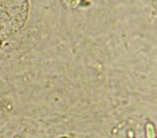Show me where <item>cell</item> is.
Instances as JSON below:
<instances>
[{
  "label": "cell",
  "mask_w": 157,
  "mask_h": 138,
  "mask_svg": "<svg viewBox=\"0 0 157 138\" xmlns=\"http://www.w3.org/2000/svg\"><path fill=\"white\" fill-rule=\"evenodd\" d=\"M145 136L146 138H156L155 126L152 122H147L145 125Z\"/></svg>",
  "instance_id": "obj_1"
},
{
  "label": "cell",
  "mask_w": 157,
  "mask_h": 138,
  "mask_svg": "<svg viewBox=\"0 0 157 138\" xmlns=\"http://www.w3.org/2000/svg\"><path fill=\"white\" fill-rule=\"evenodd\" d=\"M128 136H129V138H135L134 137V134H132V130H130L129 132H128Z\"/></svg>",
  "instance_id": "obj_2"
},
{
  "label": "cell",
  "mask_w": 157,
  "mask_h": 138,
  "mask_svg": "<svg viewBox=\"0 0 157 138\" xmlns=\"http://www.w3.org/2000/svg\"><path fill=\"white\" fill-rule=\"evenodd\" d=\"M15 138H20V137H19V136H17V137H15Z\"/></svg>",
  "instance_id": "obj_3"
}]
</instances>
